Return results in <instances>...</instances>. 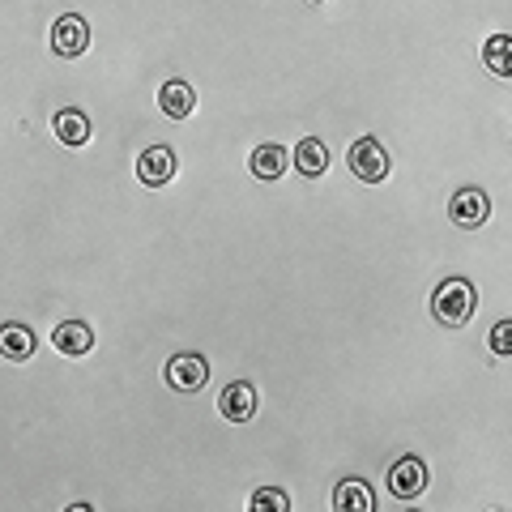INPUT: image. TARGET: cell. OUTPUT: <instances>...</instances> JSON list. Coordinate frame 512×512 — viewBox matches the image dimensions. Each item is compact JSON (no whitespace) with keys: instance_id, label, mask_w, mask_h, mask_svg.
<instances>
[{"instance_id":"6da1fadb","label":"cell","mask_w":512,"mask_h":512,"mask_svg":"<svg viewBox=\"0 0 512 512\" xmlns=\"http://www.w3.org/2000/svg\"><path fill=\"white\" fill-rule=\"evenodd\" d=\"M474 308H478V295H474V286L466 278H448V282L436 286V295H431V316L448 329L466 325V320L474 316Z\"/></svg>"},{"instance_id":"7a4b0ae2","label":"cell","mask_w":512,"mask_h":512,"mask_svg":"<svg viewBox=\"0 0 512 512\" xmlns=\"http://www.w3.org/2000/svg\"><path fill=\"white\" fill-rule=\"evenodd\" d=\"M350 171H355L363 184H380L384 175H389V154H384L376 137H359L355 146H350Z\"/></svg>"},{"instance_id":"3957f363","label":"cell","mask_w":512,"mask_h":512,"mask_svg":"<svg viewBox=\"0 0 512 512\" xmlns=\"http://www.w3.org/2000/svg\"><path fill=\"white\" fill-rule=\"evenodd\" d=\"M163 380L175 393H197V389H205V380H210V363H205L201 355H175L163 367Z\"/></svg>"},{"instance_id":"277c9868","label":"cell","mask_w":512,"mask_h":512,"mask_svg":"<svg viewBox=\"0 0 512 512\" xmlns=\"http://www.w3.org/2000/svg\"><path fill=\"white\" fill-rule=\"evenodd\" d=\"M175 167H180V158H175L171 146H150V150H141V158H137V180L150 184V188H163V184H171Z\"/></svg>"},{"instance_id":"5b68a950","label":"cell","mask_w":512,"mask_h":512,"mask_svg":"<svg viewBox=\"0 0 512 512\" xmlns=\"http://www.w3.org/2000/svg\"><path fill=\"white\" fill-rule=\"evenodd\" d=\"M52 47L60 56H82L90 47V26L82 13H64V18L52 26Z\"/></svg>"},{"instance_id":"8992f818","label":"cell","mask_w":512,"mask_h":512,"mask_svg":"<svg viewBox=\"0 0 512 512\" xmlns=\"http://www.w3.org/2000/svg\"><path fill=\"white\" fill-rule=\"evenodd\" d=\"M448 214H453L457 227L474 231V227H483V222H487L491 201H487V192H483V188H461L457 197H453V205H448Z\"/></svg>"},{"instance_id":"52a82bcc","label":"cell","mask_w":512,"mask_h":512,"mask_svg":"<svg viewBox=\"0 0 512 512\" xmlns=\"http://www.w3.org/2000/svg\"><path fill=\"white\" fill-rule=\"evenodd\" d=\"M423 487H427V466H423L419 457H402L389 470V491L397 495V500H414Z\"/></svg>"},{"instance_id":"ba28073f","label":"cell","mask_w":512,"mask_h":512,"mask_svg":"<svg viewBox=\"0 0 512 512\" xmlns=\"http://www.w3.org/2000/svg\"><path fill=\"white\" fill-rule=\"evenodd\" d=\"M218 410L227 414L231 423H248L252 414H256V389H252L248 380L227 384V389H222V397H218Z\"/></svg>"},{"instance_id":"9c48e42d","label":"cell","mask_w":512,"mask_h":512,"mask_svg":"<svg viewBox=\"0 0 512 512\" xmlns=\"http://www.w3.org/2000/svg\"><path fill=\"white\" fill-rule=\"evenodd\" d=\"M333 512H376L372 487L363 478H342L338 491H333Z\"/></svg>"},{"instance_id":"30bf717a","label":"cell","mask_w":512,"mask_h":512,"mask_svg":"<svg viewBox=\"0 0 512 512\" xmlns=\"http://www.w3.org/2000/svg\"><path fill=\"white\" fill-rule=\"evenodd\" d=\"M158 107H163L171 120H184V116H192V107H197V94H192L188 82H167L158 90Z\"/></svg>"},{"instance_id":"8fae6325","label":"cell","mask_w":512,"mask_h":512,"mask_svg":"<svg viewBox=\"0 0 512 512\" xmlns=\"http://www.w3.org/2000/svg\"><path fill=\"white\" fill-rule=\"evenodd\" d=\"M295 167L308 175V180H316V175H325L329 167V150H325V141H316V137H303L299 146H295Z\"/></svg>"},{"instance_id":"7c38bea8","label":"cell","mask_w":512,"mask_h":512,"mask_svg":"<svg viewBox=\"0 0 512 512\" xmlns=\"http://www.w3.org/2000/svg\"><path fill=\"white\" fill-rule=\"evenodd\" d=\"M56 137L64 141V146H86L90 141V120L77 107L56 111Z\"/></svg>"},{"instance_id":"4fadbf2b","label":"cell","mask_w":512,"mask_h":512,"mask_svg":"<svg viewBox=\"0 0 512 512\" xmlns=\"http://www.w3.org/2000/svg\"><path fill=\"white\" fill-rule=\"evenodd\" d=\"M52 342H56L60 355H86V350L94 346V333H90V325H82V320H69V325L56 329Z\"/></svg>"},{"instance_id":"5bb4252c","label":"cell","mask_w":512,"mask_h":512,"mask_svg":"<svg viewBox=\"0 0 512 512\" xmlns=\"http://www.w3.org/2000/svg\"><path fill=\"white\" fill-rule=\"evenodd\" d=\"M282 171H286V150L278 146V141L252 150V175H261V180H278Z\"/></svg>"},{"instance_id":"9a60e30c","label":"cell","mask_w":512,"mask_h":512,"mask_svg":"<svg viewBox=\"0 0 512 512\" xmlns=\"http://www.w3.org/2000/svg\"><path fill=\"white\" fill-rule=\"evenodd\" d=\"M483 64L495 77H512V39L508 35H491L483 43Z\"/></svg>"},{"instance_id":"2e32d148","label":"cell","mask_w":512,"mask_h":512,"mask_svg":"<svg viewBox=\"0 0 512 512\" xmlns=\"http://www.w3.org/2000/svg\"><path fill=\"white\" fill-rule=\"evenodd\" d=\"M0 350H5V359H30L35 355V333L22 329V325H5L0 329Z\"/></svg>"},{"instance_id":"e0dca14e","label":"cell","mask_w":512,"mask_h":512,"mask_svg":"<svg viewBox=\"0 0 512 512\" xmlns=\"http://www.w3.org/2000/svg\"><path fill=\"white\" fill-rule=\"evenodd\" d=\"M248 512H291V495L282 487H256L248 500Z\"/></svg>"},{"instance_id":"ac0fdd59","label":"cell","mask_w":512,"mask_h":512,"mask_svg":"<svg viewBox=\"0 0 512 512\" xmlns=\"http://www.w3.org/2000/svg\"><path fill=\"white\" fill-rule=\"evenodd\" d=\"M487 342H491L495 355H512V320H500V325H491Z\"/></svg>"},{"instance_id":"d6986e66","label":"cell","mask_w":512,"mask_h":512,"mask_svg":"<svg viewBox=\"0 0 512 512\" xmlns=\"http://www.w3.org/2000/svg\"><path fill=\"white\" fill-rule=\"evenodd\" d=\"M64 512H94V508H90V504H69Z\"/></svg>"}]
</instances>
